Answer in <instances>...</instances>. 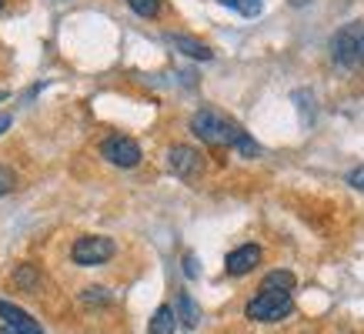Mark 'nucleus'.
<instances>
[{"label":"nucleus","instance_id":"4468645a","mask_svg":"<svg viewBox=\"0 0 364 334\" xmlns=\"http://www.w3.org/2000/svg\"><path fill=\"white\" fill-rule=\"evenodd\" d=\"M218 4L234 14H241V17H257L261 7H264V0H218Z\"/></svg>","mask_w":364,"mask_h":334},{"label":"nucleus","instance_id":"f257e3e1","mask_svg":"<svg viewBox=\"0 0 364 334\" xmlns=\"http://www.w3.org/2000/svg\"><path fill=\"white\" fill-rule=\"evenodd\" d=\"M191 131L210 147H234L241 157H261V144L251 134L218 111H198L191 117Z\"/></svg>","mask_w":364,"mask_h":334},{"label":"nucleus","instance_id":"1a4fd4ad","mask_svg":"<svg viewBox=\"0 0 364 334\" xmlns=\"http://www.w3.org/2000/svg\"><path fill=\"white\" fill-rule=\"evenodd\" d=\"M167 44L174 47L177 54L184 57H194V60H214V50L208 44H200L194 37H181V33H167Z\"/></svg>","mask_w":364,"mask_h":334},{"label":"nucleus","instance_id":"9b49d317","mask_svg":"<svg viewBox=\"0 0 364 334\" xmlns=\"http://www.w3.org/2000/svg\"><path fill=\"white\" fill-rule=\"evenodd\" d=\"M151 334H174L177 331V311L171 308V304H161L154 311V318H151V328H147Z\"/></svg>","mask_w":364,"mask_h":334},{"label":"nucleus","instance_id":"0eeeda50","mask_svg":"<svg viewBox=\"0 0 364 334\" xmlns=\"http://www.w3.org/2000/svg\"><path fill=\"white\" fill-rule=\"evenodd\" d=\"M0 318H4V334H47L31 314L21 311L17 304H11L4 298H0Z\"/></svg>","mask_w":364,"mask_h":334},{"label":"nucleus","instance_id":"7ed1b4c3","mask_svg":"<svg viewBox=\"0 0 364 334\" xmlns=\"http://www.w3.org/2000/svg\"><path fill=\"white\" fill-rule=\"evenodd\" d=\"M291 311H294V298L291 294H284V291H261V288H257V294L244 308V314L251 321H261V324L284 321Z\"/></svg>","mask_w":364,"mask_h":334},{"label":"nucleus","instance_id":"9d476101","mask_svg":"<svg viewBox=\"0 0 364 334\" xmlns=\"http://www.w3.org/2000/svg\"><path fill=\"white\" fill-rule=\"evenodd\" d=\"M177 321L184 324V331H194L200 324V308L194 304V298H191L188 291L177 294Z\"/></svg>","mask_w":364,"mask_h":334},{"label":"nucleus","instance_id":"6e6552de","mask_svg":"<svg viewBox=\"0 0 364 334\" xmlns=\"http://www.w3.org/2000/svg\"><path fill=\"white\" fill-rule=\"evenodd\" d=\"M261 257H264V251H261L257 244H241V247H234L231 254H228L224 267H228V274H231V278H244V274H251L254 267L261 264Z\"/></svg>","mask_w":364,"mask_h":334},{"label":"nucleus","instance_id":"2eb2a0df","mask_svg":"<svg viewBox=\"0 0 364 334\" xmlns=\"http://www.w3.org/2000/svg\"><path fill=\"white\" fill-rule=\"evenodd\" d=\"M127 7H131L137 17H157L161 14V7H164V0H127Z\"/></svg>","mask_w":364,"mask_h":334},{"label":"nucleus","instance_id":"f8f14e48","mask_svg":"<svg viewBox=\"0 0 364 334\" xmlns=\"http://www.w3.org/2000/svg\"><path fill=\"white\" fill-rule=\"evenodd\" d=\"M294 284H298V278H294L291 271H271V274H264V281H261V291H284V294H291Z\"/></svg>","mask_w":364,"mask_h":334},{"label":"nucleus","instance_id":"aec40b11","mask_svg":"<svg viewBox=\"0 0 364 334\" xmlns=\"http://www.w3.org/2000/svg\"><path fill=\"white\" fill-rule=\"evenodd\" d=\"M11 121H14V117H11V114H0V134H4V131H7V127H11Z\"/></svg>","mask_w":364,"mask_h":334},{"label":"nucleus","instance_id":"6ab92c4d","mask_svg":"<svg viewBox=\"0 0 364 334\" xmlns=\"http://www.w3.org/2000/svg\"><path fill=\"white\" fill-rule=\"evenodd\" d=\"M184 271H188V278H198V261H194V254L184 257Z\"/></svg>","mask_w":364,"mask_h":334},{"label":"nucleus","instance_id":"39448f33","mask_svg":"<svg viewBox=\"0 0 364 334\" xmlns=\"http://www.w3.org/2000/svg\"><path fill=\"white\" fill-rule=\"evenodd\" d=\"M100 154H104V161L114 167H137L141 164V144L134 141V137H127V134H111L104 144H100Z\"/></svg>","mask_w":364,"mask_h":334},{"label":"nucleus","instance_id":"ddd939ff","mask_svg":"<svg viewBox=\"0 0 364 334\" xmlns=\"http://www.w3.org/2000/svg\"><path fill=\"white\" fill-rule=\"evenodd\" d=\"M14 284L23 291H37L41 288V271L33 264H17V271H14Z\"/></svg>","mask_w":364,"mask_h":334},{"label":"nucleus","instance_id":"20e7f679","mask_svg":"<svg viewBox=\"0 0 364 334\" xmlns=\"http://www.w3.org/2000/svg\"><path fill=\"white\" fill-rule=\"evenodd\" d=\"M114 251H117L114 237H104V234H84V237H77V241L70 244V261H74L77 267H100V264L111 261Z\"/></svg>","mask_w":364,"mask_h":334},{"label":"nucleus","instance_id":"4be33fe9","mask_svg":"<svg viewBox=\"0 0 364 334\" xmlns=\"http://www.w3.org/2000/svg\"><path fill=\"white\" fill-rule=\"evenodd\" d=\"M0 7H4V0H0Z\"/></svg>","mask_w":364,"mask_h":334},{"label":"nucleus","instance_id":"412c9836","mask_svg":"<svg viewBox=\"0 0 364 334\" xmlns=\"http://www.w3.org/2000/svg\"><path fill=\"white\" fill-rule=\"evenodd\" d=\"M0 100H4V90H0Z\"/></svg>","mask_w":364,"mask_h":334},{"label":"nucleus","instance_id":"f3484780","mask_svg":"<svg viewBox=\"0 0 364 334\" xmlns=\"http://www.w3.org/2000/svg\"><path fill=\"white\" fill-rule=\"evenodd\" d=\"M14 188H17V174L7 164H0V198H7Z\"/></svg>","mask_w":364,"mask_h":334},{"label":"nucleus","instance_id":"423d86ee","mask_svg":"<svg viewBox=\"0 0 364 334\" xmlns=\"http://www.w3.org/2000/svg\"><path fill=\"white\" fill-rule=\"evenodd\" d=\"M167 167H171L174 178L194 181V178H200V171H204V154L191 144H171V151H167Z\"/></svg>","mask_w":364,"mask_h":334},{"label":"nucleus","instance_id":"a211bd4d","mask_svg":"<svg viewBox=\"0 0 364 334\" xmlns=\"http://www.w3.org/2000/svg\"><path fill=\"white\" fill-rule=\"evenodd\" d=\"M348 184L354 190H364V164H358L354 171H348Z\"/></svg>","mask_w":364,"mask_h":334},{"label":"nucleus","instance_id":"dca6fc26","mask_svg":"<svg viewBox=\"0 0 364 334\" xmlns=\"http://www.w3.org/2000/svg\"><path fill=\"white\" fill-rule=\"evenodd\" d=\"M80 304H87V308H104V304H111V294H107V288H87L80 294Z\"/></svg>","mask_w":364,"mask_h":334},{"label":"nucleus","instance_id":"f03ea898","mask_svg":"<svg viewBox=\"0 0 364 334\" xmlns=\"http://www.w3.org/2000/svg\"><path fill=\"white\" fill-rule=\"evenodd\" d=\"M331 60L344 70H364V21L344 23L331 37Z\"/></svg>","mask_w":364,"mask_h":334}]
</instances>
